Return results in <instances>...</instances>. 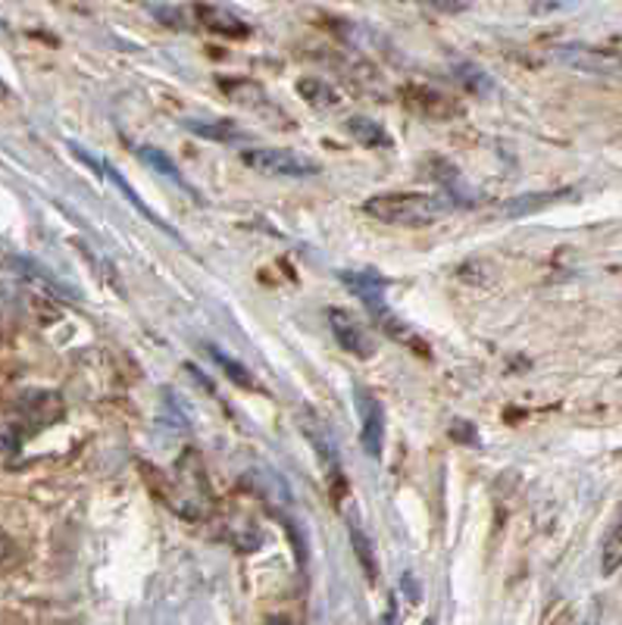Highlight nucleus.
Listing matches in <instances>:
<instances>
[{
  "label": "nucleus",
  "mask_w": 622,
  "mask_h": 625,
  "mask_svg": "<svg viewBox=\"0 0 622 625\" xmlns=\"http://www.w3.org/2000/svg\"><path fill=\"white\" fill-rule=\"evenodd\" d=\"M328 328H332V335H335V341L347 350V353H357V357H372V338H369V332L363 328L360 320H354V313H347V310H328Z\"/></svg>",
  "instance_id": "obj_6"
},
{
  "label": "nucleus",
  "mask_w": 622,
  "mask_h": 625,
  "mask_svg": "<svg viewBox=\"0 0 622 625\" xmlns=\"http://www.w3.org/2000/svg\"><path fill=\"white\" fill-rule=\"evenodd\" d=\"M298 92L313 104V107H338L342 104V94L335 92L328 82H323V79H303V82H298Z\"/></svg>",
  "instance_id": "obj_15"
},
{
  "label": "nucleus",
  "mask_w": 622,
  "mask_h": 625,
  "mask_svg": "<svg viewBox=\"0 0 622 625\" xmlns=\"http://www.w3.org/2000/svg\"><path fill=\"white\" fill-rule=\"evenodd\" d=\"M241 160L260 176H278V179H307L320 172L316 160L300 157L295 151H282V147H254V151H244Z\"/></svg>",
  "instance_id": "obj_3"
},
{
  "label": "nucleus",
  "mask_w": 622,
  "mask_h": 625,
  "mask_svg": "<svg viewBox=\"0 0 622 625\" xmlns=\"http://www.w3.org/2000/svg\"><path fill=\"white\" fill-rule=\"evenodd\" d=\"M184 129L201 135V139L210 141H244L248 135L235 125V122H226V119H184Z\"/></svg>",
  "instance_id": "obj_10"
},
{
  "label": "nucleus",
  "mask_w": 622,
  "mask_h": 625,
  "mask_svg": "<svg viewBox=\"0 0 622 625\" xmlns=\"http://www.w3.org/2000/svg\"><path fill=\"white\" fill-rule=\"evenodd\" d=\"M454 82L460 85L463 92L469 94H488L494 88V82H491V75L482 70V67H476V63H454Z\"/></svg>",
  "instance_id": "obj_14"
},
{
  "label": "nucleus",
  "mask_w": 622,
  "mask_h": 625,
  "mask_svg": "<svg viewBox=\"0 0 622 625\" xmlns=\"http://www.w3.org/2000/svg\"><path fill=\"white\" fill-rule=\"evenodd\" d=\"M13 560H16V541L0 529V566H7Z\"/></svg>",
  "instance_id": "obj_20"
},
{
  "label": "nucleus",
  "mask_w": 622,
  "mask_h": 625,
  "mask_svg": "<svg viewBox=\"0 0 622 625\" xmlns=\"http://www.w3.org/2000/svg\"><path fill=\"white\" fill-rule=\"evenodd\" d=\"M622 566V509L617 516V522L610 526V532L603 538V548H600V573L603 576H613Z\"/></svg>",
  "instance_id": "obj_13"
},
{
  "label": "nucleus",
  "mask_w": 622,
  "mask_h": 625,
  "mask_svg": "<svg viewBox=\"0 0 622 625\" xmlns=\"http://www.w3.org/2000/svg\"><path fill=\"white\" fill-rule=\"evenodd\" d=\"M210 353H213V360H216V363H219V366L226 370V375H229L235 385H241V388H256L254 375L248 372V366H241L238 360H231V357H226L223 350L210 348Z\"/></svg>",
  "instance_id": "obj_18"
},
{
  "label": "nucleus",
  "mask_w": 622,
  "mask_h": 625,
  "mask_svg": "<svg viewBox=\"0 0 622 625\" xmlns=\"http://www.w3.org/2000/svg\"><path fill=\"white\" fill-rule=\"evenodd\" d=\"M357 413H360V444L367 450V457L379 460L382 447H385V410L379 404V397L369 392H357Z\"/></svg>",
  "instance_id": "obj_4"
},
{
  "label": "nucleus",
  "mask_w": 622,
  "mask_h": 625,
  "mask_svg": "<svg viewBox=\"0 0 622 625\" xmlns=\"http://www.w3.org/2000/svg\"><path fill=\"white\" fill-rule=\"evenodd\" d=\"M432 10H441V13H463V10H469V3H432Z\"/></svg>",
  "instance_id": "obj_22"
},
{
  "label": "nucleus",
  "mask_w": 622,
  "mask_h": 625,
  "mask_svg": "<svg viewBox=\"0 0 622 625\" xmlns=\"http://www.w3.org/2000/svg\"><path fill=\"white\" fill-rule=\"evenodd\" d=\"M582 625H595V620H588V623H582Z\"/></svg>",
  "instance_id": "obj_25"
},
{
  "label": "nucleus",
  "mask_w": 622,
  "mask_h": 625,
  "mask_svg": "<svg viewBox=\"0 0 622 625\" xmlns=\"http://www.w3.org/2000/svg\"><path fill=\"white\" fill-rule=\"evenodd\" d=\"M270 625H291V623H288L285 616H273V620H270Z\"/></svg>",
  "instance_id": "obj_23"
},
{
  "label": "nucleus",
  "mask_w": 622,
  "mask_h": 625,
  "mask_svg": "<svg viewBox=\"0 0 622 625\" xmlns=\"http://www.w3.org/2000/svg\"><path fill=\"white\" fill-rule=\"evenodd\" d=\"M451 435H454V438H460V441H476V435H473V429H469V425H466V422H454V425H451Z\"/></svg>",
  "instance_id": "obj_21"
},
{
  "label": "nucleus",
  "mask_w": 622,
  "mask_h": 625,
  "mask_svg": "<svg viewBox=\"0 0 622 625\" xmlns=\"http://www.w3.org/2000/svg\"><path fill=\"white\" fill-rule=\"evenodd\" d=\"M454 197L447 194H422V191H404V194H375L363 204V213L385 223V226H407L419 229L435 223L447 209H454Z\"/></svg>",
  "instance_id": "obj_1"
},
{
  "label": "nucleus",
  "mask_w": 622,
  "mask_h": 625,
  "mask_svg": "<svg viewBox=\"0 0 622 625\" xmlns=\"http://www.w3.org/2000/svg\"><path fill=\"white\" fill-rule=\"evenodd\" d=\"M198 16L207 23V28H213V32H219V35H229V38H244L251 28H248V23L244 20H238L231 10H226V7H213V3H207V7H198Z\"/></svg>",
  "instance_id": "obj_9"
},
{
  "label": "nucleus",
  "mask_w": 622,
  "mask_h": 625,
  "mask_svg": "<svg viewBox=\"0 0 622 625\" xmlns=\"http://www.w3.org/2000/svg\"><path fill=\"white\" fill-rule=\"evenodd\" d=\"M573 191L566 188V191H541V194H519V197H510L501 204V213L510 216V219H519V216H531V213H541V209H548L551 204H560L563 197H570Z\"/></svg>",
  "instance_id": "obj_8"
},
{
  "label": "nucleus",
  "mask_w": 622,
  "mask_h": 625,
  "mask_svg": "<svg viewBox=\"0 0 622 625\" xmlns=\"http://www.w3.org/2000/svg\"><path fill=\"white\" fill-rule=\"evenodd\" d=\"M350 544H354V554H357V560H360V566H363L367 579L375 581L379 563H375V554H372V544H369L367 532H363V529H357V526H350Z\"/></svg>",
  "instance_id": "obj_16"
},
{
  "label": "nucleus",
  "mask_w": 622,
  "mask_h": 625,
  "mask_svg": "<svg viewBox=\"0 0 622 625\" xmlns=\"http://www.w3.org/2000/svg\"><path fill=\"white\" fill-rule=\"evenodd\" d=\"M13 410L20 413L23 422H35V429H45L63 417V400L53 392H25L13 404Z\"/></svg>",
  "instance_id": "obj_7"
},
{
  "label": "nucleus",
  "mask_w": 622,
  "mask_h": 625,
  "mask_svg": "<svg viewBox=\"0 0 622 625\" xmlns=\"http://www.w3.org/2000/svg\"><path fill=\"white\" fill-rule=\"evenodd\" d=\"M147 13L151 16H157L163 25H169V28H188L191 20H188V7H179V3H147Z\"/></svg>",
  "instance_id": "obj_17"
},
{
  "label": "nucleus",
  "mask_w": 622,
  "mask_h": 625,
  "mask_svg": "<svg viewBox=\"0 0 622 625\" xmlns=\"http://www.w3.org/2000/svg\"><path fill=\"white\" fill-rule=\"evenodd\" d=\"M551 57L582 75H595V79H622V50L595 45H560L553 47Z\"/></svg>",
  "instance_id": "obj_2"
},
{
  "label": "nucleus",
  "mask_w": 622,
  "mask_h": 625,
  "mask_svg": "<svg viewBox=\"0 0 622 625\" xmlns=\"http://www.w3.org/2000/svg\"><path fill=\"white\" fill-rule=\"evenodd\" d=\"M422 625H435V620H426V623H422Z\"/></svg>",
  "instance_id": "obj_24"
},
{
  "label": "nucleus",
  "mask_w": 622,
  "mask_h": 625,
  "mask_svg": "<svg viewBox=\"0 0 622 625\" xmlns=\"http://www.w3.org/2000/svg\"><path fill=\"white\" fill-rule=\"evenodd\" d=\"M139 157L144 163H147V166H154L157 172H163V176H166V179H169L172 185H179V188H182V191H188L191 197H198V191H194V185H191V182L184 179L182 169L176 166V160H172L169 154H163L160 147H139Z\"/></svg>",
  "instance_id": "obj_11"
},
{
  "label": "nucleus",
  "mask_w": 622,
  "mask_h": 625,
  "mask_svg": "<svg viewBox=\"0 0 622 625\" xmlns=\"http://www.w3.org/2000/svg\"><path fill=\"white\" fill-rule=\"evenodd\" d=\"M20 447V432L16 425H0V454H13Z\"/></svg>",
  "instance_id": "obj_19"
},
{
  "label": "nucleus",
  "mask_w": 622,
  "mask_h": 625,
  "mask_svg": "<svg viewBox=\"0 0 622 625\" xmlns=\"http://www.w3.org/2000/svg\"><path fill=\"white\" fill-rule=\"evenodd\" d=\"M347 132L354 135V141H360L363 147H392V135H388L375 119L367 117L347 119Z\"/></svg>",
  "instance_id": "obj_12"
},
{
  "label": "nucleus",
  "mask_w": 622,
  "mask_h": 625,
  "mask_svg": "<svg viewBox=\"0 0 622 625\" xmlns=\"http://www.w3.org/2000/svg\"><path fill=\"white\" fill-rule=\"evenodd\" d=\"M72 154H75V157H79V160H82V163H88V166H92V169H94V172H97V176H104V179H110V182H113V185L119 188V191H122V197H125V201H129L132 207L139 209L141 216H147V219H151V223H154L157 229H163V232H166V235H172V238H179V235L172 232V229H169V226L163 223V219H160V216H157V213H154V209H151V207H147V204H144V201H141L139 191H135V188L129 185V182H125V179H122V176L116 172V169H113V166H110V163L100 160V157H94V154H88V151H82V147H72Z\"/></svg>",
  "instance_id": "obj_5"
}]
</instances>
